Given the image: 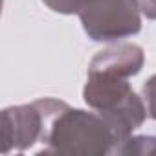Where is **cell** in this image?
Instances as JSON below:
<instances>
[{
  "label": "cell",
  "instance_id": "obj_2",
  "mask_svg": "<svg viewBox=\"0 0 156 156\" xmlns=\"http://www.w3.org/2000/svg\"><path fill=\"white\" fill-rule=\"evenodd\" d=\"M119 141L96 110L72 108L70 105L53 119L48 138L37 154L105 156L116 154Z\"/></svg>",
  "mask_w": 156,
  "mask_h": 156
},
{
  "label": "cell",
  "instance_id": "obj_4",
  "mask_svg": "<svg viewBox=\"0 0 156 156\" xmlns=\"http://www.w3.org/2000/svg\"><path fill=\"white\" fill-rule=\"evenodd\" d=\"M79 20L83 31L94 42H119L141 31L138 0H99Z\"/></svg>",
  "mask_w": 156,
  "mask_h": 156
},
{
  "label": "cell",
  "instance_id": "obj_6",
  "mask_svg": "<svg viewBox=\"0 0 156 156\" xmlns=\"http://www.w3.org/2000/svg\"><path fill=\"white\" fill-rule=\"evenodd\" d=\"M41 2L59 15H77L81 17L88 9H92L99 0H41Z\"/></svg>",
  "mask_w": 156,
  "mask_h": 156
},
{
  "label": "cell",
  "instance_id": "obj_5",
  "mask_svg": "<svg viewBox=\"0 0 156 156\" xmlns=\"http://www.w3.org/2000/svg\"><path fill=\"white\" fill-rule=\"evenodd\" d=\"M145 64V51L136 42H110L107 48L99 50L92 61L90 68L108 70L121 73L125 77H134L141 72Z\"/></svg>",
  "mask_w": 156,
  "mask_h": 156
},
{
  "label": "cell",
  "instance_id": "obj_1",
  "mask_svg": "<svg viewBox=\"0 0 156 156\" xmlns=\"http://www.w3.org/2000/svg\"><path fill=\"white\" fill-rule=\"evenodd\" d=\"M130 77L116 72L90 68L83 88L85 103L99 112L114 130L119 145L132 136L147 119V105L143 96H138L129 83Z\"/></svg>",
  "mask_w": 156,
  "mask_h": 156
},
{
  "label": "cell",
  "instance_id": "obj_8",
  "mask_svg": "<svg viewBox=\"0 0 156 156\" xmlns=\"http://www.w3.org/2000/svg\"><path fill=\"white\" fill-rule=\"evenodd\" d=\"M141 96H143V101H145V105H147L149 118L156 121V73L151 75L149 79L143 83Z\"/></svg>",
  "mask_w": 156,
  "mask_h": 156
},
{
  "label": "cell",
  "instance_id": "obj_7",
  "mask_svg": "<svg viewBox=\"0 0 156 156\" xmlns=\"http://www.w3.org/2000/svg\"><path fill=\"white\" fill-rule=\"evenodd\" d=\"M116 154H156V136H129Z\"/></svg>",
  "mask_w": 156,
  "mask_h": 156
},
{
  "label": "cell",
  "instance_id": "obj_3",
  "mask_svg": "<svg viewBox=\"0 0 156 156\" xmlns=\"http://www.w3.org/2000/svg\"><path fill=\"white\" fill-rule=\"evenodd\" d=\"M68 107L55 98H41L26 105H15L2 110L4 154L24 152L37 143H44L53 119Z\"/></svg>",
  "mask_w": 156,
  "mask_h": 156
}]
</instances>
